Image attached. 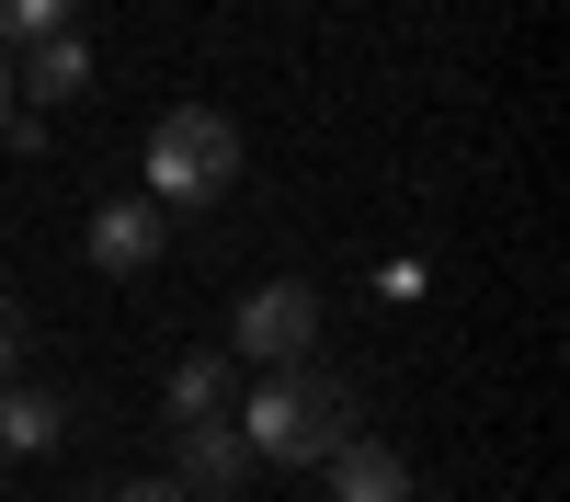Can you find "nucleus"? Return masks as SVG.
I'll use <instances>...</instances> for the list:
<instances>
[{
	"label": "nucleus",
	"instance_id": "1",
	"mask_svg": "<svg viewBox=\"0 0 570 502\" xmlns=\"http://www.w3.org/2000/svg\"><path fill=\"white\" fill-rule=\"evenodd\" d=\"M252 456H285V469H320L331 445H354V400L320 365H263L252 377Z\"/></svg>",
	"mask_w": 570,
	"mask_h": 502
},
{
	"label": "nucleus",
	"instance_id": "2",
	"mask_svg": "<svg viewBox=\"0 0 570 502\" xmlns=\"http://www.w3.org/2000/svg\"><path fill=\"white\" fill-rule=\"evenodd\" d=\"M228 171H240V126L217 104H171L149 126V206H217Z\"/></svg>",
	"mask_w": 570,
	"mask_h": 502
},
{
	"label": "nucleus",
	"instance_id": "3",
	"mask_svg": "<svg viewBox=\"0 0 570 502\" xmlns=\"http://www.w3.org/2000/svg\"><path fill=\"white\" fill-rule=\"evenodd\" d=\"M228 343H240L252 365H308V343H320V286H297V274L252 286L240 319H228Z\"/></svg>",
	"mask_w": 570,
	"mask_h": 502
},
{
	"label": "nucleus",
	"instance_id": "4",
	"mask_svg": "<svg viewBox=\"0 0 570 502\" xmlns=\"http://www.w3.org/2000/svg\"><path fill=\"white\" fill-rule=\"evenodd\" d=\"M252 434H228V423H183V456H171V491L183 502H240L252 491Z\"/></svg>",
	"mask_w": 570,
	"mask_h": 502
},
{
	"label": "nucleus",
	"instance_id": "5",
	"mask_svg": "<svg viewBox=\"0 0 570 502\" xmlns=\"http://www.w3.org/2000/svg\"><path fill=\"white\" fill-rule=\"evenodd\" d=\"M104 274H149L160 263V206H137V195H115V206H91V240H80Z\"/></svg>",
	"mask_w": 570,
	"mask_h": 502
},
{
	"label": "nucleus",
	"instance_id": "6",
	"mask_svg": "<svg viewBox=\"0 0 570 502\" xmlns=\"http://www.w3.org/2000/svg\"><path fill=\"white\" fill-rule=\"evenodd\" d=\"M12 80L35 91V115H46V104H80V91H91V46H80V35H35L23 58H12Z\"/></svg>",
	"mask_w": 570,
	"mask_h": 502
},
{
	"label": "nucleus",
	"instance_id": "7",
	"mask_svg": "<svg viewBox=\"0 0 570 502\" xmlns=\"http://www.w3.org/2000/svg\"><path fill=\"white\" fill-rule=\"evenodd\" d=\"M320 469H331V502H411V469L389 445H331Z\"/></svg>",
	"mask_w": 570,
	"mask_h": 502
},
{
	"label": "nucleus",
	"instance_id": "8",
	"mask_svg": "<svg viewBox=\"0 0 570 502\" xmlns=\"http://www.w3.org/2000/svg\"><path fill=\"white\" fill-rule=\"evenodd\" d=\"M58 423H69V411L58 400H46V388H0V456H35V445H58Z\"/></svg>",
	"mask_w": 570,
	"mask_h": 502
},
{
	"label": "nucleus",
	"instance_id": "9",
	"mask_svg": "<svg viewBox=\"0 0 570 502\" xmlns=\"http://www.w3.org/2000/svg\"><path fill=\"white\" fill-rule=\"evenodd\" d=\"M228 411V354H183L171 365V423H217Z\"/></svg>",
	"mask_w": 570,
	"mask_h": 502
},
{
	"label": "nucleus",
	"instance_id": "10",
	"mask_svg": "<svg viewBox=\"0 0 570 502\" xmlns=\"http://www.w3.org/2000/svg\"><path fill=\"white\" fill-rule=\"evenodd\" d=\"M80 23V0H0V35L12 46H35V35H69Z\"/></svg>",
	"mask_w": 570,
	"mask_h": 502
},
{
	"label": "nucleus",
	"instance_id": "11",
	"mask_svg": "<svg viewBox=\"0 0 570 502\" xmlns=\"http://www.w3.org/2000/svg\"><path fill=\"white\" fill-rule=\"evenodd\" d=\"M12 365H23V308L0 297V388H12Z\"/></svg>",
	"mask_w": 570,
	"mask_h": 502
},
{
	"label": "nucleus",
	"instance_id": "12",
	"mask_svg": "<svg viewBox=\"0 0 570 502\" xmlns=\"http://www.w3.org/2000/svg\"><path fill=\"white\" fill-rule=\"evenodd\" d=\"M104 502H183L171 480H126V491H104Z\"/></svg>",
	"mask_w": 570,
	"mask_h": 502
},
{
	"label": "nucleus",
	"instance_id": "13",
	"mask_svg": "<svg viewBox=\"0 0 570 502\" xmlns=\"http://www.w3.org/2000/svg\"><path fill=\"white\" fill-rule=\"evenodd\" d=\"M0 126H12V46H0Z\"/></svg>",
	"mask_w": 570,
	"mask_h": 502
},
{
	"label": "nucleus",
	"instance_id": "14",
	"mask_svg": "<svg viewBox=\"0 0 570 502\" xmlns=\"http://www.w3.org/2000/svg\"><path fill=\"white\" fill-rule=\"evenodd\" d=\"M0 469H12V456H0Z\"/></svg>",
	"mask_w": 570,
	"mask_h": 502
}]
</instances>
